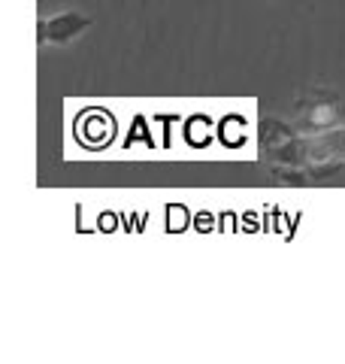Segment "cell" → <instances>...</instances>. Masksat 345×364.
<instances>
[{"label": "cell", "mask_w": 345, "mask_h": 364, "mask_svg": "<svg viewBox=\"0 0 345 364\" xmlns=\"http://www.w3.org/2000/svg\"><path fill=\"white\" fill-rule=\"evenodd\" d=\"M275 164H294V167H315L330 161H345V128H327L315 134H297L285 146L267 152Z\"/></svg>", "instance_id": "cell-1"}, {"label": "cell", "mask_w": 345, "mask_h": 364, "mask_svg": "<svg viewBox=\"0 0 345 364\" xmlns=\"http://www.w3.org/2000/svg\"><path fill=\"white\" fill-rule=\"evenodd\" d=\"M339 119V97L330 88H309L294 100V124L303 134L327 131Z\"/></svg>", "instance_id": "cell-2"}, {"label": "cell", "mask_w": 345, "mask_h": 364, "mask_svg": "<svg viewBox=\"0 0 345 364\" xmlns=\"http://www.w3.org/2000/svg\"><path fill=\"white\" fill-rule=\"evenodd\" d=\"M94 21H91L88 16L82 13H58L52 18H40L37 21V43L45 46V43H52V46H67V43H73L79 33L88 31Z\"/></svg>", "instance_id": "cell-3"}, {"label": "cell", "mask_w": 345, "mask_h": 364, "mask_svg": "<svg viewBox=\"0 0 345 364\" xmlns=\"http://www.w3.org/2000/svg\"><path fill=\"white\" fill-rule=\"evenodd\" d=\"M297 134H300L297 124H288V122H279V119H261V143H263V152L279 149V146H285Z\"/></svg>", "instance_id": "cell-4"}]
</instances>
